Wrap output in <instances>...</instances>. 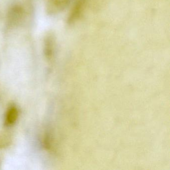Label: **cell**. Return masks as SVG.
<instances>
[{
  "instance_id": "1",
  "label": "cell",
  "mask_w": 170,
  "mask_h": 170,
  "mask_svg": "<svg viewBox=\"0 0 170 170\" xmlns=\"http://www.w3.org/2000/svg\"><path fill=\"white\" fill-rule=\"evenodd\" d=\"M23 10L21 7H13L9 11L8 20L12 25H17L20 22L23 16Z\"/></svg>"
},
{
  "instance_id": "2",
  "label": "cell",
  "mask_w": 170,
  "mask_h": 170,
  "mask_svg": "<svg viewBox=\"0 0 170 170\" xmlns=\"http://www.w3.org/2000/svg\"><path fill=\"white\" fill-rule=\"evenodd\" d=\"M18 117V111L15 108H12L9 110L7 117V120L8 122L12 124L15 122Z\"/></svg>"
},
{
  "instance_id": "3",
  "label": "cell",
  "mask_w": 170,
  "mask_h": 170,
  "mask_svg": "<svg viewBox=\"0 0 170 170\" xmlns=\"http://www.w3.org/2000/svg\"><path fill=\"white\" fill-rule=\"evenodd\" d=\"M50 5L57 10L63 9L68 3V0H51Z\"/></svg>"
}]
</instances>
